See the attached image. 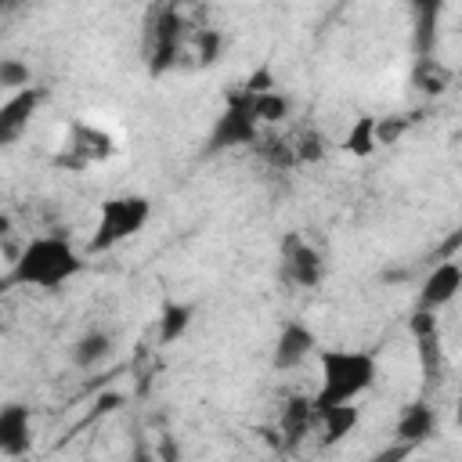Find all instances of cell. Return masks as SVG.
<instances>
[{
    "label": "cell",
    "mask_w": 462,
    "mask_h": 462,
    "mask_svg": "<svg viewBox=\"0 0 462 462\" xmlns=\"http://www.w3.org/2000/svg\"><path fill=\"white\" fill-rule=\"evenodd\" d=\"M148 220H152V199L148 195L105 199L97 206V220H94V235H90L87 249L90 253H108V249L123 245L126 238H134Z\"/></svg>",
    "instance_id": "3"
},
{
    "label": "cell",
    "mask_w": 462,
    "mask_h": 462,
    "mask_svg": "<svg viewBox=\"0 0 462 462\" xmlns=\"http://www.w3.org/2000/svg\"><path fill=\"white\" fill-rule=\"evenodd\" d=\"M32 448V415L29 404H4L0 408V455L4 458H22Z\"/></svg>",
    "instance_id": "11"
},
{
    "label": "cell",
    "mask_w": 462,
    "mask_h": 462,
    "mask_svg": "<svg viewBox=\"0 0 462 462\" xmlns=\"http://www.w3.org/2000/svg\"><path fill=\"white\" fill-rule=\"evenodd\" d=\"M357 422H361V404H339V408L314 411V426H321V448L346 440L357 430Z\"/></svg>",
    "instance_id": "13"
},
{
    "label": "cell",
    "mask_w": 462,
    "mask_h": 462,
    "mask_svg": "<svg viewBox=\"0 0 462 462\" xmlns=\"http://www.w3.org/2000/svg\"><path fill=\"white\" fill-rule=\"evenodd\" d=\"M155 455H159V462H180V444L166 433L162 440H159V448H155Z\"/></svg>",
    "instance_id": "23"
},
{
    "label": "cell",
    "mask_w": 462,
    "mask_h": 462,
    "mask_svg": "<svg viewBox=\"0 0 462 462\" xmlns=\"http://www.w3.org/2000/svg\"><path fill=\"white\" fill-rule=\"evenodd\" d=\"M191 325V307L180 300H170L159 314V343H177Z\"/></svg>",
    "instance_id": "18"
},
{
    "label": "cell",
    "mask_w": 462,
    "mask_h": 462,
    "mask_svg": "<svg viewBox=\"0 0 462 462\" xmlns=\"http://www.w3.org/2000/svg\"><path fill=\"white\" fill-rule=\"evenodd\" d=\"M108 354H112V332H108V328H87V332H79L76 343H72V365L83 368V372L105 365Z\"/></svg>",
    "instance_id": "14"
},
{
    "label": "cell",
    "mask_w": 462,
    "mask_h": 462,
    "mask_svg": "<svg viewBox=\"0 0 462 462\" xmlns=\"http://www.w3.org/2000/svg\"><path fill=\"white\" fill-rule=\"evenodd\" d=\"M40 101H43L40 87H25V90L4 97V105H0V144H14L29 130Z\"/></svg>",
    "instance_id": "10"
},
{
    "label": "cell",
    "mask_w": 462,
    "mask_h": 462,
    "mask_svg": "<svg viewBox=\"0 0 462 462\" xmlns=\"http://www.w3.org/2000/svg\"><path fill=\"white\" fill-rule=\"evenodd\" d=\"M130 462H159V455H155L152 448H144V444H137V448H134V455H130Z\"/></svg>",
    "instance_id": "24"
},
{
    "label": "cell",
    "mask_w": 462,
    "mask_h": 462,
    "mask_svg": "<svg viewBox=\"0 0 462 462\" xmlns=\"http://www.w3.org/2000/svg\"><path fill=\"white\" fill-rule=\"evenodd\" d=\"M278 267H282V282H289L292 289H318L325 282V256L300 231L282 235Z\"/></svg>",
    "instance_id": "5"
},
{
    "label": "cell",
    "mask_w": 462,
    "mask_h": 462,
    "mask_svg": "<svg viewBox=\"0 0 462 462\" xmlns=\"http://www.w3.org/2000/svg\"><path fill=\"white\" fill-rule=\"evenodd\" d=\"M411 339H415V350H419V368L430 383L440 379L444 372V350H440V325H437V314L433 310H415L411 321Z\"/></svg>",
    "instance_id": "9"
},
{
    "label": "cell",
    "mask_w": 462,
    "mask_h": 462,
    "mask_svg": "<svg viewBox=\"0 0 462 462\" xmlns=\"http://www.w3.org/2000/svg\"><path fill=\"white\" fill-rule=\"evenodd\" d=\"M451 83V72L437 61V58H415L411 69V87H419L422 94H444Z\"/></svg>",
    "instance_id": "17"
},
{
    "label": "cell",
    "mask_w": 462,
    "mask_h": 462,
    "mask_svg": "<svg viewBox=\"0 0 462 462\" xmlns=\"http://www.w3.org/2000/svg\"><path fill=\"white\" fill-rule=\"evenodd\" d=\"M260 141H263V123H260L256 108H253V94L238 90L217 112V119L209 126V137H206V155H220V152L260 144Z\"/></svg>",
    "instance_id": "4"
},
{
    "label": "cell",
    "mask_w": 462,
    "mask_h": 462,
    "mask_svg": "<svg viewBox=\"0 0 462 462\" xmlns=\"http://www.w3.org/2000/svg\"><path fill=\"white\" fill-rule=\"evenodd\" d=\"M437 18H440V4L415 7V58H433V47H437Z\"/></svg>",
    "instance_id": "16"
},
{
    "label": "cell",
    "mask_w": 462,
    "mask_h": 462,
    "mask_svg": "<svg viewBox=\"0 0 462 462\" xmlns=\"http://www.w3.org/2000/svg\"><path fill=\"white\" fill-rule=\"evenodd\" d=\"M87 260L83 253L69 242V235H58V231H43V235H32L18 256L11 260V274L7 282L14 285H25V289H61L69 285L76 274H83Z\"/></svg>",
    "instance_id": "2"
},
{
    "label": "cell",
    "mask_w": 462,
    "mask_h": 462,
    "mask_svg": "<svg viewBox=\"0 0 462 462\" xmlns=\"http://www.w3.org/2000/svg\"><path fill=\"white\" fill-rule=\"evenodd\" d=\"M321 343L314 336V328L307 321H285L274 336V346H271V365L278 372H292L300 368L307 357H318Z\"/></svg>",
    "instance_id": "7"
},
{
    "label": "cell",
    "mask_w": 462,
    "mask_h": 462,
    "mask_svg": "<svg viewBox=\"0 0 462 462\" xmlns=\"http://www.w3.org/2000/svg\"><path fill=\"white\" fill-rule=\"evenodd\" d=\"M292 148H296V162H318L325 155V134L307 130V134H300L292 141Z\"/></svg>",
    "instance_id": "22"
},
{
    "label": "cell",
    "mask_w": 462,
    "mask_h": 462,
    "mask_svg": "<svg viewBox=\"0 0 462 462\" xmlns=\"http://www.w3.org/2000/svg\"><path fill=\"white\" fill-rule=\"evenodd\" d=\"M379 144H383V141H379V116H368V112L354 116V123H350L346 134H343V148H346L354 159H368Z\"/></svg>",
    "instance_id": "15"
},
{
    "label": "cell",
    "mask_w": 462,
    "mask_h": 462,
    "mask_svg": "<svg viewBox=\"0 0 462 462\" xmlns=\"http://www.w3.org/2000/svg\"><path fill=\"white\" fill-rule=\"evenodd\" d=\"M188 43V22L177 7H155L148 22V65L152 72H166Z\"/></svg>",
    "instance_id": "6"
},
{
    "label": "cell",
    "mask_w": 462,
    "mask_h": 462,
    "mask_svg": "<svg viewBox=\"0 0 462 462\" xmlns=\"http://www.w3.org/2000/svg\"><path fill=\"white\" fill-rule=\"evenodd\" d=\"M458 292H462V263H458V256H455V260H437V263L426 271L422 285H419L415 310H433V314H437V310L448 307Z\"/></svg>",
    "instance_id": "8"
},
{
    "label": "cell",
    "mask_w": 462,
    "mask_h": 462,
    "mask_svg": "<svg viewBox=\"0 0 462 462\" xmlns=\"http://www.w3.org/2000/svg\"><path fill=\"white\" fill-rule=\"evenodd\" d=\"M249 94V90H245ZM253 108L260 116V123H282L289 116V97L278 94V90H267V94H253Z\"/></svg>",
    "instance_id": "20"
},
{
    "label": "cell",
    "mask_w": 462,
    "mask_h": 462,
    "mask_svg": "<svg viewBox=\"0 0 462 462\" xmlns=\"http://www.w3.org/2000/svg\"><path fill=\"white\" fill-rule=\"evenodd\" d=\"M379 379V357L365 346H321L318 350V390L314 411L357 404Z\"/></svg>",
    "instance_id": "1"
},
{
    "label": "cell",
    "mask_w": 462,
    "mask_h": 462,
    "mask_svg": "<svg viewBox=\"0 0 462 462\" xmlns=\"http://www.w3.org/2000/svg\"><path fill=\"white\" fill-rule=\"evenodd\" d=\"M0 87H4L7 94H18V90L32 87V72H29V65L18 61V58H0Z\"/></svg>",
    "instance_id": "21"
},
{
    "label": "cell",
    "mask_w": 462,
    "mask_h": 462,
    "mask_svg": "<svg viewBox=\"0 0 462 462\" xmlns=\"http://www.w3.org/2000/svg\"><path fill=\"white\" fill-rule=\"evenodd\" d=\"M191 47H195V65L209 69V65H217L220 51H224V32L220 29H195Z\"/></svg>",
    "instance_id": "19"
},
{
    "label": "cell",
    "mask_w": 462,
    "mask_h": 462,
    "mask_svg": "<svg viewBox=\"0 0 462 462\" xmlns=\"http://www.w3.org/2000/svg\"><path fill=\"white\" fill-rule=\"evenodd\" d=\"M437 408L430 401H408L401 411H397V422H393V437L411 448V444H422L437 433Z\"/></svg>",
    "instance_id": "12"
},
{
    "label": "cell",
    "mask_w": 462,
    "mask_h": 462,
    "mask_svg": "<svg viewBox=\"0 0 462 462\" xmlns=\"http://www.w3.org/2000/svg\"><path fill=\"white\" fill-rule=\"evenodd\" d=\"M455 419H458V430H462V401H458V411H455Z\"/></svg>",
    "instance_id": "25"
}]
</instances>
